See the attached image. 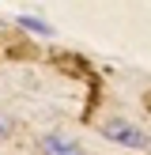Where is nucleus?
<instances>
[{
    "instance_id": "obj_1",
    "label": "nucleus",
    "mask_w": 151,
    "mask_h": 155,
    "mask_svg": "<svg viewBox=\"0 0 151 155\" xmlns=\"http://www.w3.org/2000/svg\"><path fill=\"white\" fill-rule=\"evenodd\" d=\"M102 136H106V140H113V144H121V148H132V151H143V148H147V133L136 129L132 121H125V117L102 121Z\"/></svg>"
},
{
    "instance_id": "obj_2",
    "label": "nucleus",
    "mask_w": 151,
    "mask_h": 155,
    "mask_svg": "<svg viewBox=\"0 0 151 155\" xmlns=\"http://www.w3.org/2000/svg\"><path fill=\"white\" fill-rule=\"evenodd\" d=\"M42 155H87L76 140H64L60 133H49L42 136Z\"/></svg>"
},
{
    "instance_id": "obj_4",
    "label": "nucleus",
    "mask_w": 151,
    "mask_h": 155,
    "mask_svg": "<svg viewBox=\"0 0 151 155\" xmlns=\"http://www.w3.org/2000/svg\"><path fill=\"white\" fill-rule=\"evenodd\" d=\"M11 129H15V121H11V117H4V114H0V136H11Z\"/></svg>"
},
{
    "instance_id": "obj_3",
    "label": "nucleus",
    "mask_w": 151,
    "mask_h": 155,
    "mask_svg": "<svg viewBox=\"0 0 151 155\" xmlns=\"http://www.w3.org/2000/svg\"><path fill=\"white\" fill-rule=\"evenodd\" d=\"M15 23H19L27 34H38V38H49V34H53V27H49L45 19H38V15H15Z\"/></svg>"
}]
</instances>
